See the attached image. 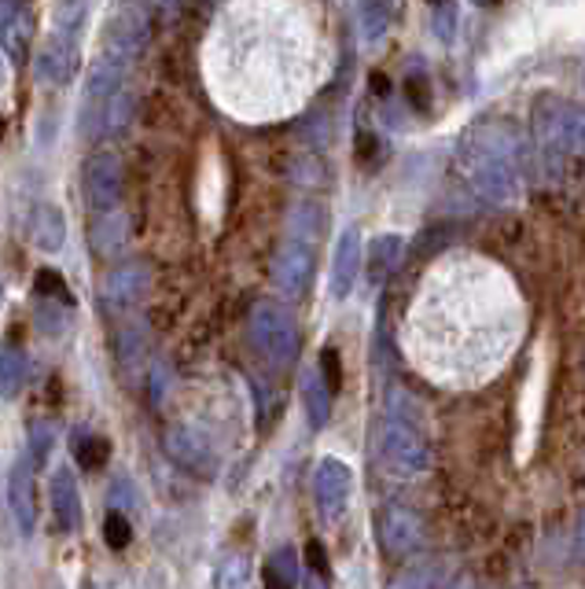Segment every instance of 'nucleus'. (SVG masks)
<instances>
[{
    "label": "nucleus",
    "instance_id": "obj_23",
    "mask_svg": "<svg viewBox=\"0 0 585 589\" xmlns=\"http://www.w3.org/2000/svg\"><path fill=\"white\" fill-rule=\"evenodd\" d=\"M247 578H251V556L229 553L221 556L218 572H214V589H247Z\"/></svg>",
    "mask_w": 585,
    "mask_h": 589
},
{
    "label": "nucleus",
    "instance_id": "obj_22",
    "mask_svg": "<svg viewBox=\"0 0 585 589\" xmlns=\"http://www.w3.org/2000/svg\"><path fill=\"white\" fill-rule=\"evenodd\" d=\"M26 383V354L15 351V346H4L0 351V398H19Z\"/></svg>",
    "mask_w": 585,
    "mask_h": 589
},
{
    "label": "nucleus",
    "instance_id": "obj_37",
    "mask_svg": "<svg viewBox=\"0 0 585 589\" xmlns=\"http://www.w3.org/2000/svg\"><path fill=\"white\" fill-rule=\"evenodd\" d=\"M89 589H100V586H89Z\"/></svg>",
    "mask_w": 585,
    "mask_h": 589
},
{
    "label": "nucleus",
    "instance_id": "obj_15",
    "mask_svg": "<svg viewBox=\"0 0 585 589\" xmlns=\"http://www.w3.org/2000/svg\"><path fill=\"white\" fill-rule=\"evenodd\" d=\"M26 233H31V244L37 250H48V255L63 250V244H66L63 210L56 207V203H37V207L31 210V221H26Z\"/></svg>",
    "mask_w": 585,
    "mask_h": 589
},
{
    "label": "nucleus",
    "instance_id": "obj_2",
    "mask_svg": "<svg viewBox=\"0 0 585 589\" xmlns=\"http://www.w3.org/2000/svg\"><path fill=\"white\" fill-rule=\"evenodd\" d=\"M379 465L402 479H416L431 468V442L421 431L413 405L402 391L390 394L387 417L379 424Z\"/></svg>",
    "mask_w": 585,
    "mask_h": 589
},
{
    "label": "nucleus",
    "instance_id": "obj_38",
    "mask_svg": "<svg viewBox=\"0 0 585 589\" xmlns=\"http://www.w3.org/2000/svg\"><path fill=\"white\" fill-rule=\"evenodd\" d=\"M486 4H490V0H486Z\"/></svg>",
    "mask_w": 585,
    "mask_h": 589
},
{
    "label": "nucleus",
    "instance_id": "obj_17",
    "mask_svg": "<svg viewBox=\"0 0 585 589\" xmlns=\"http://www.w3.org/2000/svg\"><path fill=\"white\" fill-rule=\"evenodd\" d=\"M331 398H336V391H331V383L325 380V372H320V369L302 372V409H306V420H309V428H314V431L328 428Z\"/></svg>",
    "mask_w": 585,
    "mask_h": 589
},
{
    "label": "nucleus",
    "instance_id": "obj_7",
    "mask_svg": "<svg viewBox=\"0 0 585 589\" xmlns=\"http://www.w3.org/2000/svg\"><path fill=\"white\" fill-rule=\"evenodd\" d=\"M314 240H317L314 225L298 229V236H291L277 258V287L291 298L306 295L309 284H314V273H317Z\"/></svg>",
    "mask_w": 585,
    "mask_h": 589
},
{
    "label": "nucleus",
    "instance_id": "obj_13",
    "mask_svg": "<svg viewBox=\"0 0 585 589\" xmlns=\"http://www.w3.org/2000/svg\"><path fill=\"white\" fill-rule=\"evenodd\" d=\"M34 461L31 453L15 461L12 471H8V505H12V516H15V527L23 538L34 535L37 527V494H34Z\"/></svg>",
    "mask_w": 585,
    "mask_h": 589
},
{
    "label": "nucleus",
    "instance_id": "obj_8",
    "mask_svg": "<svg viewBox=\"0 0 585 589\" xmlns=\"http://www.w3.org/2000/svg\"><path fill=\"white\" fill-rule=\"evenodd\" d=\"M148 287H151L148 262H141V258H130V262H119V266L107 269L103 284H100V303L111 314L133 310L136 303H144Z\"/></svg>",
    "mask_w": 585,
    "mask_h": 589
},
{
    "label": "nucleus",
    "instance_id": "obj_18",
    "mask_svg": "<svg viewBox=\"0 0 585 589\" xmlns=\"http://www.w3.org/2000/svg\"><path fill=\"white\" fill-rule=\"evenodd\" d=\"M402 258H405V240L402 236H379V240H373V247H368V255H365L368 280L383 284V280L394 273L398 266H402Z\"/></svg>",
    "mask_w": 585,
    "mask_h": 589
},
{
    "label": "nucleus",
    "instance_id": "obj_11",
    "mask_svg": "<svg viewBox=\"0 0 585 589\" xmlns=\"http://www.w3.org/2000/svg\"><path fill=\"white\" fill-rule=\"evenodd\" d=\"M350 490H354V471H350L339 457H325L314 471V505L320 519L331 524L350 505Z\"/></svg>",
    "mask_w": 585,
    "mask_h": 589
},
{
    "label": "nucleus",
    "instance_id": "obj_25",
    "mask_svg": "<svg viewBox=\"0 0 585 589\" xmlns=\"http://www.w3.org/2000/svg\"><path fill=\"white\" fill-rule=\"evenodd\" d=\"M357 23H361V34H365L368 41H376V37L387 34V26H390V0H361Z\"/></svg>",
    "mask_w": 585,
    "mask_h": 589
},
{
    "label": "nucleus",
    "instance_id": "obj_10",
    "mask_svg": "<svg viewBox=\"0 0 585 589\" xmlns=\"http://www.w3.org/2000/svg\"><path fill=\"white\" fill-rule=\"evenodd\" d=\"M162 446H166V457H170L178 468L192 471L195 479H214V476H218V453H214V446L195 428H184V424H178V428L166 431Z\"/></svg>",
    "mask_w": 585,
    "mask_h": 589
},
{
    "label": "nucleus",
    "instance_id": "obj_19",
    "mask_svg": "<svg viewBox=\"0 0 585 589\" xmlns=\"http://www.w3.org/2000/svg\"><path fill=\"white\" fill-rule=\"evenodd\" d=\"M89 240H93V250L100 258H114L125 244V218L119 214V210H111V214H96Z\"/></svg>",
    "mask_w": 585,
    "mask_h": 589
},
{
    "label": "nucleus",
    "instance_id": "obj_32",
    "mask_svg": "<svg viewBox=\"0 0 585 589\" xmlns=\"http://www.w3.org/2000/svg\"><path fill=\"white\" fill-rule=\"evenodd\" d=\"M574 553H578V560L585 564V512H582V519H578V530H574Z\"/></svg>",
    "mask_w": 585,
    "mask_h": 589
},
{
    "label": "nucleus",
    "instance_id": "obj_30",
    "mask_svg": "<svg viewBox=\"0 0 585 589\" xmlns=\"http://www.w3.org/2000/svg\"><path fill=\"white\" fill-rule=\"evenodd\" d=\"M111 508L114 512H125L133 505V487H130V479H119V482H111Z\"/></svg>",
    "mask_w": 585,
    "mask_h": 589
},
{
    "label": "nucleus",
    "instance_id": "obj_31",
    "mask_svg": "<svg viewBox=\"0 0 585 589\" xmlns=\"http://www.w3.org/2000/svg\"><path fill=\"white\" fill-rule=\"evenodd\" d=\"M320 365H325V380L331 383V391H339V380H343V372H339V354L331 351V346H328L325 354H320Z\"/></svg>",
    "mask_w": 585,
    "mask_h": 589
},
{
    "label": "nucleus",
    "instance_id": "obj_3",
    "mask_svg": "<svg viewBox=\"0 0 585 589\" xmlns=\"http://www.w3.org/2000/svg\"><path fill=\"white\" fill-rule=\"evenodd\" d=\"M133 63L119 60L114 52L100 48L96 60L89 66V78H85V100H82V114H77V125H82L85 140H100L107 133V114H111L114 96L125 89V78H130Z\"/></svg>",
    "mask_w": 585,
    "mask_h": 589
},
{
    "label": "nucleus",
    "instance_id": "obj_5",
    "mask_svg": "<svg viewBox=\"0 0 585 589\" xmlns=\"http://www.w3.org/2000/svg\"><path fill=\"white\" fill-rule=\"evenodd\" d=\"M122 185H125V173H122L119 151L96 148L93 156L85 159V170H82V196H85V207H89L93 214H111V210H119V203H122Z\"/></svg>",
    "mask_w": 585,
    "mask_h": 589
},
{
    "label": "nucleus",
    "instance_id": "obj_12",
    "mask_svg": "<svg viewBox=\"0 0 585 589\" xmlns=\"http://www.w3.org/2000/svg\"><path fill=\"white\" fill-rule=\"evenodd\" d=\"M34 41V8L31 0H0V52L12 66L26 63Z\"/></svg>",
    "mask_w": 585,
    "mask_h": 589
},
{
    "label": "nucleus",
    "instance_id": "obj_6",
    "mask_svg": "<svg viewBox=\"0 0 585 589\" xmlns=\"http://www.w3.org/2000/svg\"><path fill=\"white\" fill-rule=\"evenodd\" d=\"M379 549L390 560H405L421 553L427 542V519L409 505H387L376 519Z\"/></svg>",
    "mask_w": 585,
    "mask_h": 589
},
{
    "label": "nucleus",
    "instance_id": "obj_33",
    "mask_svg": "<svg viewBox=\"0 0 585 589\" xmlns=\"http://www.w3.org/2000/svg\"><path fill=\"white\" fill-rule=\"evenodd\" d=\"M446 589H479V582H475V575H467V572H461V575H456V578H453V582H450V586H446Z\"/></svg>",
    "mask_w": 585,
    "mask_h": 589
},
{
    "label": "nucleus",
    "instance_id": "obj_9",
    "mask_svg": "<svg viewBox=\"0 0 585 589\" xmlns=\"http://www.w3.org/2000/svg\"><path fill=\"white\" fill-rule=\"evenodd\" d=\"M82 74V45L74 37L52 34L34 56V78L48 89H63Z\"/></svg>",
    "mask_w": 585,
    "mask_h": 589
},
{
    "label": "nucleus",
    "instance_id": "obj_16",
    "mask_svg": "<svg viewBox=\"0 0 585 589\" xmlns=\"http://www.w3.org/2000/svg\"><path fill=\"white\" fill-rule=\"evenodd\" d=\"M361 262H365V250H361V236L354 229H346L343 240L336 247V262H331V295L336 298H346L354 292L357 284V273H361Z\"/></svg>",
    "mask_w": 585,
    "mask_h": 589
},
{
    "label": "nucleus",
    "instance_id": "obj_36",
    "mask_svg": "<svg viewBox=\"0 0 585 589\" xmlns=\"http://www.w3.org/2000/svg\"><path fill=\"white\" fill-rule=\"evenodd\" d=\"M435 4H446V0H435Z\"/></svg>",
    "mask_w": 585,
    "mask_h": 589
},
{
    "label": "nucleus",
    "instance_id": "obj_1",
    "mask_svg": "<svg viewBox=\"0 0 585 589\" xmlns=\"http://www.w3.org/2000/svg\"><path fill=\"white\" fill-rule=\"evenodd\" d=\"M520 159H523V137L520 130L504 125H483L472 133V148L464 156L467 181L479 196L504 203L520 188Z\"/></svg>",
    "mask_w": 585,
    "mask_h": 589
},
{
    "label": "nucleus",
    "instance_id": "obj_26",
    "mask_svg": "<svg viewBox=\"0 0 585 589\" xmlns=\"http://www.w3.org/2000/svg\"><path fill=\"white\" fill-rule=\"evenodd\" d=\"M52 442H56V428L48 420H34L31 424V461L37 468L52 457Z\"/></svg>",
    "mask_w": 585,
    "mask_h": 589
},
{
    "label": "nucleus",
    "instance_id": "obj_35",
    "mask_svg": "<svg viewBox=\"0 0 585 589\" xmlns=\"http://www.w3.org/2000/svg\"><path fill=\"white\" fill-rule=\"evenodd\" d=\"M0 137H4V119H0Z\"/></svg>",
    "mask_w": 585,
    "mask_h": 589
},
{
    "label": "nucleus",
    "instance_id": "obj_24",
    "mask_svg": "<svg viewBox=\"0 0 585 589\" xmlns=\"http://www.w3.org/2000/svg\"><path fill=\"white\" fill-rule=\"evenodd\" d=\"M71 446H74V457L82 461L85 468H100L103 461H107V453H111V446H107L103 434H96L89 428H77Z\"/></svg>",
    "mask_w": 585,
    "mask_h": 589
},
{
    "label": "nucleus",
    "instance_id": "obj_34",
    "mask_svg": "<svg viewBox=\"0 0 585 589\" xmlns=\"http://www.w3.org/2000/svg\"><path fill=\"white\" fill-rule=\"evenodd\" d=\"M148 4H151V8H170L173 0H148Z\"/></svg>",
    "mask_w": 585,
    "mask_h": 589
},
{
    "label": "nucleus",
    "instance_id": "obj_4",
    "mask_svg": "<svg viewBox=\"0 0 585 589\" xmlns=\"http://www.w3.org/2000/svg\"><path fill=\"white\" fill-rule=\"evenodd\" d=\"M247 332H251V343L255 351L266 357L269 365L277 369H288L298 354V328H295V317H291L280 303H255L251 310V321H247Z\"/></svg>",
    "mask_w": 585,
    "mask_h": 589
},
{
    "label": "nucleus",
    "instance_id": "obj_21",
    "mask_svg": "<svg viewBox=\"0 0 585 589\" xmlns=\"http://www.w3.org/2000/svg\"><path fill=\"white\" fill-rule=\"evenodd\" d=\"M266 589H298V553L291 545L277 549L266 560Z\"/></svg>",
    "mask_w": 585,
    "mask_h": 589
},
{
    "label": "nucleus",
    "instance_id": "obj_20",
    "mask_svg": "<svg viewBox=\"0 0 585 589\" xmlns=\"http://www.w3.org/2000/svg\"><path fill=\"white\" fill-rule=\"evenodd\" d=\"M89 8L93 0H52V34H63V37H82L85 23H89Z\"/></svg>",
    "mask_w": 585,
    "mask_h": 589
},
{
    "label": "nucleus",
    "instance_id": "obj_29",
    "mask_svg": "<svg viewBox=\"0 0 585 589\" xmlns=\"http://www.w3.org/2000/svg\"><path fill=\"white\" fill-rule=\"evenodd\" d=\"M306 564H309V582H314V586H325L328 578H331V567H328L325 545H320L317 538L306 545Z\"/></svg>",
    "mask_w": 585,
    "mask_h": 589
},
{
    "label": "nucleus",
    "instance_id": "obj_28",
    "mask_svg": "<svg viewBox=\"0 0 585 589\" xmlns=\"http://www.w3.org/2000/svg\"><path fill=\"white\" fill-rule=\"evenodd\" d=\"M37 292H41L48 303H56V298H60V303L71 306V292H66L63 277L56 273V269H41V273H37Z\"/></svg>",
    "mask_w": 585,
    "mask_h": 589
},
{
    "label": "nucleus",
    "instance_id": "obj_14",
    "mask_svg": "<svg viewBox=\"0 0 585 589\" xmlns=\"http://www.w3.org/2000/svg\"><path fill=\"white\" fill-rule=\"evenodd\" d=\"M48 501H52V524L60 535H71L82 524V494H77V479L71 468L52 471V487H48Z\"/></svg>",
    "mask_w": 585,
    "mask_h": 589
},
{
    "label": "nucleus",
    "instance_id": "obj_27",
    "mask_svg": "<svg viewBox=\"0 0 585 589\" xmlns=\"http://www.w3.org/2000/svg\"><path fill=\"white\" fill-rule=\"evenodd\" d=\"M103 542L111 545V549H125L133 542V527H130V519H125V512H107V519H103Z\"/></svg>",
    "mask_w": 585,
    "mask_h": 589
}]
</instances>
